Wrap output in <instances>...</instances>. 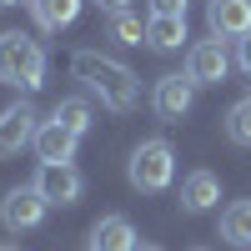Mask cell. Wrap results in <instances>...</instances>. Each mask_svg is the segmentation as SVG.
I'll return each mask as SVG.
<instances>
[{"label": "cell", "instance_id": "1", "mask_svg": "<svg viewBox=\"0 0 251 251\" xmlns=\"http://www.w3.org/2000/svg\"><path fill=\"white\" fill-rule=\"evenodd\" d=\"M71 71H75V80H86V91H96L100 106H111L116 116L136 111V100H141V80H136L131 66H121V60L100 55V50H75V55H71Z\"/></svg>", "mask_w": 251, "mask_h": 251}, {"label": "cell", "instance_id": "2", "mask_svg": "<svg viewBox=\"0 0 251 251\" xmlns=\"http://www.w3.org/2000/svg\"><path fill=\"white\" fill-rule=\"evenodd\" d=\"M0 80L15 91H40L46 86V50L20 30H0Z\"/></svg>", "mask_w": 251, "mask_h": 251}, {"label": "cell", "instance_id": "3", "mask_svg": "<svg viewBox=\"0 0 251 251\" xmlns=\"http://www.w3.org/2000/svg\"><path fill=\"white\" fill-rule=\"evenodd\" d=\"M126 176H131L136 191L156 196V191H166L171 176H176V151H171L166 141H141L136 151H131V161H126Z\"/></svg>", "mask_w": 251, "mask_h": 251}, {"label": "cell", "instance_id": "4", "mask_svg": "<svg viewBox=\"0 0 251 251\" xmlns=\"http://www.w3.org/2000/svg\"><path fill=\"white\" fill-rule=\"evenodd\" d=\"M30 186H35L50 206H75L80 191H86V181H80V171H75L71 161H40V171H35Z\"/></svg>", "mask_w": 251, "mask_h": 251}, {"label": "cell", "instance_id": "5", "mask_svg": "<svg viewBox=\"0 0 251 251\" xmlns=\"http://www.w3.org/2000/svg\"><path fill=\"white\" fill-rule=\"evenodd\" d=\"M50 201L35 191V186H15V191H5V201H0V226L5 231H35L40 221H46Z\"/></svg>", "mask_w": 251, "mask_h": 251}, {"label": "cell", "instance_id": "6", "mask_svg": "<svg viewBox=\"0 0 251 251\" xmlns=\"http://www.w3.org/2000/svg\"><path fill=\"white\" fill-rule=\"evenodd\" d=\"M35 131H40V116H35L30 100L5 106V111H0V161H5V156H20V151L35 141Z\"/></svg>", "mask_w": 251, "mask_h": 251}, {"label": "cell", "instance_id": "7", "mask_svg": "<svg viewBox=\"0 0 251 251\" xmlns=\"http://www.w3.org/2000/svg\"><path fill=\"white\" fill-rule=\"evenodd\" d=\"M226 71H231V55H226V40H221V35L196 40L191 55H186V75H191L196 86H221Z\"/></svg>", "mask_w": 251, "mask_h": 251}, {"label": "cell", "instance_id": "8", "mask_svg": "<svg viewBox=\"0 0 251 251\" xmlns=\"http://www.w3.org/2000/svg\"><path fill=\"white\" fill-rule=\"evenodd\" d=\"M196 91H201V86H196L191 75H161L156 91H151V106H156L161 121H181V116H191Z\"/></svg>", "mask_w": 251, "mask_h": 251}, {"label": "cell", "instance_id": "9", "mask_svg": "<svg viewBox=\"0 0 251 251\" xmlns=\"http://www.w3.org/2000/svg\"><path fill=\"white\" fill-rule=\"evenodd\" d=\"M206 25L221 40H241L251 30V0H211L206 5Z\"/></svg>", "mask_w": 251, "mask_h": 251}, {"label": "cell", "instance_id": "10", "mask_svg": "<svg viewBox=\"0 0 251 251\" xmlns=\"http://www.w3.org/2000/svg\"><path fill=\"white\" fill-rule=\"evenodd\" d=\"M75 141H80V136L71 131V126H60V121L50 116V121H40V131H35L30 146H35L40 161H75Z\"/></svg>", "mask_w": 251, "mask_h": 251}, {"label": "cell", "instance_id": "11", "mask_svg": "<svg viewBox=\"0 0 251 251\" xmlns=\"http://www.w3.org/2000/svg\"><path fill=\"white\" fill-rule=\"evenodd\" d=\"M221 201V181L211 171H191L181 181V211L186 216H201V211H211V206Z\"/></svg>", "mask_w": 251, "mask_h": 251}, {"label": "cell", "instance_id": "12", "mask_svg": "<svg viewBox=\"0 0 251 251\" xmlns=\"http://www.w3.org/2000/svg\"><path fill=\"white\" fill-rule=\"evenodd\" d=\"M136 226L126 216H100L91 226V251H136Z\"/></svg>", "mask_w": 251, "mask_h": 251}, {"label": "cell", "instance_id": "13", "mask_svg": "<svg viewBox=\"0 0 251 251\" xmlns=\"http://www.w3.org/2000/svg\"><path fill=\"white\" fill-rule=\"evenodd\" d=\"M181 40H186V15H151L146 20V46L181 50Z\"/></svg>", "mask_w": 251, "mask_h": 251}, {"label": "cell", "instance_id": "14", "mask_svg": "<svg viewBox=\"0 0 251 251\" xmlns=\"http://www.w3.org/2000/svg\"><path fill=\"white\" fill-rule=\"evenodd\" d=\"M30 15L40 30H60L80 15V0H30Z\"/></svg>", "mask_w": 251, "mask_h": 251}, {"label": "cell", "instance_id": "15", "mask_svg": "<svg viewBox=\"0 0 251 251\" xmlns=\"http://www.w3.org/2000/svg\"><path fill=\"white\" fill-rule=\"evenodd\" d=\"M221 241H231V246H251V201H231L221 211Z\"/></svg>", "mask_w": 251, "mask_h": 251}, {"label": "cell", "instance_id": "16", "mask_svg": "<svg viewBox=\"0 0 251 251\" xmlns=\"http://www.w3.org/2000/svg\"><path fill=\"white\" fill-rule=\"evenodd\" d=\"M50 116H55L60 126H71L75 136H86V131H91V106H86V96H66Z\"/></svg>", "mask_w": 251, "mask_h": 251}, {"label": "cell", "instance_id": "17", "mask_svg": "<svg viewBox=\"0 0 251 251\" xmlns=\"http://www.w3.org/2000/svg\"><path fill=\"white\" fill-rule=\"evenodd\" d=\"M226 141L231 146H251V96H241L231 111H226Z\"/></svg>", "mask_w": 251, "mask_h": 251}, {"label": "cell", "instance_id": "18", "mask_svg": "<svg viewBox=\"0 0 251 251\" xmlns=\"http://www.w3.org/2000/svg\"><path fill=\"white\" fill-rule=\"evenodd\" d=\"M111 40H121V46H141V40H146V25H141V20L136 15H111Z\"/></svg>", "mask_w": 251, "mask_h": 251}, {"label": "cell", "instance_id": "19", "mask_svg": "<svg viewBox=\"0 0 251 251\" xmlns=\"http://www.w3.org/2000/svg\"><path fill=\"white\" fill-rule=\"evenodd\" d=\"M191 0H151V15H186Z\"/></svg>", "mask_w": 251, "mask_h": 251}, {"label": "cell", "instance_id": "20", "mask_svg": "<svg viewBox=\"0 0 251 251\" xmlns=\"http://www.w3.org/2000/svg\"><path fill=\"white\" fill-rule=\"evenodd\" d=\"M236 66H241V71L251 75V30H246V35L236 40Z\"/></svg>", "mask_w": 251, "mask_h": 251}, {"label": "cell", "instance_id": "21", "mask_svg": "<svg viewBox=\"0 0 251 251\" xmlns=\"http://www.w3.org/2000/svg\"><path fill=\"white\" fill-rule=\"evenodd\" d=\"M96 5H100V10H106V15H121L126 5H131V0H96Z\"/></svg>", "mask_w": 251, "mask_h": 251}, {"label": "cell", "instance_id": "22", "mask_svg": "<svg viewBox=\"0 0 251 251\" xmlns=\"http://www.w3.org/2000/svg\"><path fill=\"white\" fill-rule=\"evenodd\" d=\"M10 5H20V0H0V10H10Z\"/></svg>", "mask_w": 251, "mask_h": 251}, {"label": "cell", "instance_id": "23", "mask_svg": "<svg viewBox=\"0 0 251 251\" xmlns=\"http://www.w3.org/2000/svg\"><path fill=\"white\" fill-rule=\"evenodd\" d=\"M136 251H161V246H136Z\"/></svg>", "mask_w": 251, "mask_h": 251}, {"label": "cell", "instance_id": "24", "mask_svg": "<svg viewBox=\"0 0 251 251\" xmlns=\"http://www.w3.org/2000/svg\"><path fill=\"white\" fill-rule=\"evenodd\" d=\"M0 251H20V246H0Z\"/></svg>", "mask_w": 251, "mask_h": 251}, {"label": "cell", "instance_id": "25", "mask_svg": "<svg viewBox=\"0 0 251 251\" xmlns=\"http://www.w3.org/2000/svg\"><path fill=\"white\" fill-rule=\"evenodd\" d=\"M196 251H201V246H196Z\"/></svg>", "mask_w": 251, "mask_h": 251}]
</instances>
